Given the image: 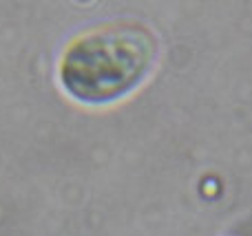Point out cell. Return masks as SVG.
I'll return each instance as SVG.
<instances>
[{
    "mask_svg": "<svg viewBox=\"0 0 252 236\" xmlns=\"http://www.w3.org/2000/svg\"><path fill=\"white\" fill-rule=\"evenodd\" d=\"M157 40L139 22H111L78 38L60 64L62 86L80 102L102 104L133 91L151 71Z\"/></svg>",
    "mask_w": 252,
    "mask_h": 236,
    "instance_id": "1",
    "label": "cell"
}]
</instances>
